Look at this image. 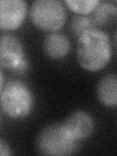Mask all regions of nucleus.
I'll use <instances>...</instances> for the list:
<instances>
[{"mask_svg":"<svg viewBox=\"0 0 117 156\" xmlns=\"http://www.w3.org/2000/svg\"><path fill=\"white\" fill-rule=\"evenodd\" d=\"M35 148L41 155H71L78 148V140L67 133L62 123H55L40 131L35 141Z\"/></svg>","mask_w":117,"mask_h":156,"instance_id":"3","label":"nucleus"},{"mask_svg":"<svg viewBox=\"0 0 117 156\" xmlns=\"http://www.w3.org/2000/svg\"><path fill=\"white\" fill-rule=\"evenodd\" d=\"M0 155L1 156H7V155H12L11 148L8 144H6L3 140H0Z\"/></svg>","mask_w":117,"mask_h":156,"instance_id":"13","label":"nucleus"},{"mask_svg":"<svg viewBox=\"0 0 117 156\" xmlns=\"http://www.w3.org/2000/svg\"><path fill=\"white\" fill-rule=\"evenodd\" d=\"M43 50L49 58L53 60H61L69 53L70 42L63 34L52 32L44 39Z\"/></svg>","mask_w":117,"mask_h":156,"instance_id":"8","label":"nucleus"},{"mask_svg":"<svg viewBox=\"0 0 117 156\" xmlns=\"http://www.w3.org/2000/svg\"><path fill=\"white\" fill-rule=\"evenodd\" d=\"M66 132L76 140L87 139L94 133L95 123L93 117L84 110H77L62 122Z\"/></svg>","mask_w":117,"mask_h":156,"instance_id":"7","label":"nucleus"},{"mask_svg":"<svg viewBox=\"0 0 117 156\" xmlns=\"http://www.w3.org/2000/svg\"><path fill=\"white\" fill-rule=\"evenodd\" d=\"M112 57L110 38L100 28H93L77 38L76 58L79 66L96 72L108 65Z\"/></svg>","mask_w":117,"mask_h":156,"instance_id":"1","label":"nucleus"},{"mask_svg":"<svg viewBox=\"0 0 117 156\" xmlns=\"http://www.w3.org/2000/svg\"><path fill=\"white\" fill-rule=\"evenodd\" d=\"M97 97L101 104L113 107L117 105V74H106L97 85Z\"/></svg>","mask_w":117,"mask_h":156,"instance_id":"9","label":"nucleus"},{"mask_svg":"<svg viewBox=\"0 0 117 156\" xmlns=\"http://www.w3.org/2000/svg\"><path fill=\"white\" fill-rule=\"evenodd\" d=\"M65 5L68 9L78 15H89L94 12V10L100 4L98 0H66Z\"/></svg>","mask_w":117,"mask_h":156,"instance_id":"11","label":"nucleus"},{"mask_svg":"<svg viewBox=\"0 0 117 156\" xmlns=\"http://www.w3.org/2000/svg\"><path fill=\"white\" fill-rule=\"evenodd\" d=\"M0 88V104L5 115L14 120H22L29 116L34 106V97L26 83L13 79Z\"/></svg>","mask_w":117,"mask_h":156,"instance_id":"2","label":"nucleus"},{"mask_svg":"<svg viewBox=\"0 0 117 156\" xmlns=\"http://www.w3.org/2000/svg\"><path fill=\"white\" fill-rule=\"evenodd\" d=\"M29 17L34 27L52 33L63 27L67 13L65 3L58 0H36L29 9Z\"/></svg>","mask_w":117,"mask_h":156,"instance_id":"4","label":"nucleus"},{"mask_svg":"<svg viewBox=\"0 0 117 156\" xmlns=\"http://www.w3.org/2000/svg\"><path fill=\"white\" fill-rule=\"evenodd\" d=\"M115 41H116V45H117V30H116V33H115Z\"/></svg>","mask_w":117,"mask_h":156,"instance_id":"14","label":"nucleus"},{"mask_svg":"<svg viewBox=\"0 0 117 156\" xmlns=\"http://www.w3.org/2000/svg\"><path fill=\"white\" fill-rule=\"evenodd\" d=\"M90 18L97 28L108 26L117 19V7L109 2H100Z\"/></svg>","mask_w":117,"mask_h":156,"instance_id":"10","label":"nucleus"},{"mask_svg":"<svg viewBox=\"0 0 117 156\" xmlns=\"http://www.w3.org/2000/svg\"><path fill=\"white\" fill-rule=\"evenodd\" d=\"M27 3L23 0L0 1V27L2 30H15L22 26L27 15Z\"/></svg>","mask_w":117,"mask_h":156,"instance_id":"6","label":"nucleus"},{"mask_svg":"<svg viewBox=\"0 0 117 156\" xmlns=\"http://www.w3.org/2000/svg\"><path fill=\"white\" fill-rule=\"evenodd\" d=\"M93 28H97L90 17L86 16H76L72 19L70 23V29L76 38H78L83 33Z\"/></svg>","mask_w":117,"mask_h":156,"instance_id":"12","label":"nucleus"},{"mask_svg":"<svg viewBox=\"0 0 117 156\" xmlns=\"http://www.w3.org/2000/svg\"><path fill=\"white\" fill-rule=\"evenodd\" d=\"M0 65L2 68L23 73L27 70L28 62L24 56L23 47L19 39L12 34H4L0 40Z\"/></svg>","mask_w":117,"mask_h":156,"instance_id":"5","label":"nucleus"}]
</instances>
